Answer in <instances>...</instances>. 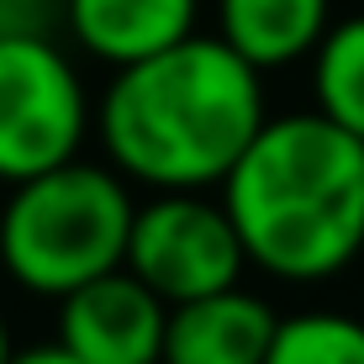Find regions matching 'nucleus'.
<instances>
[{
    "instance_id": "obj_5",
    "label": "nucleus",
    "mask_w": 364,
    "mask_h": 364,
    "mask_svg": "<svg viewBox=\"0 0 364 364\" xmlns=\"http://www.w3.org/2000/svg\"><path fill=\"white\" fill-rule=\"evenodd\" d=\"M243 237L222 200H206L200 191H159L154 200L132 206L122 269H132L164 306L232 291L243 285Z\"/></svg>"
},
{
    "instance_id": "obj_10",
    "label": "nucleus",
    "mask_w": 364,
    "mask_h": 364,
    "mask_svg": "<svg viewBox=\"0 0 364 364\" xmlns=\"http://www.w3.org/2000/svg\"><path fill=\"white\" fill-rule=\"evenodd\" d=\"M311 95L333 127L364 143V16H343L311 48Z\"/></svg>"
},
{
    "instance_id": "obj_6",
    "label": "nucleus",
    "mask_w": 364,
    "mask_h": 364,
    "mask_svg": "<svg viewBox=\"0 0 364 364\" xmlns=\"http://www.w3.org/2000/svg\"><path fill=\"white\" fill-rule=\"evenodd\" d=\"M169 306L132 269H111L58 301V343L85 364H159Z\"/></svg>"
},
{
    "instance_id": "obj_2",
    "label": "nucleus",
    "mask_w": 364,
    "mask_h": 364,
    "mask_svg": "<svg viewBox=\"0 0 364 364\" xmlns=\"http://www.w3.org/2000/svg\"><path fill=\"white\" fill-rule=\"evenodd\" d=\"M248 264L274 280H328L364 254V143L322 111L264 117L222 180Z\"/></svg>"
},
{
    "instance_id": "obj_7",
    "label": "nucleus",
    "mask_w": 364,
    "mask_h": 364,
    "mask_svg": "<svg viewBox=\"0 0 364 364\" xmlns=\"http://www.w3.org/2000/svg\"><path fill=\"white\" fill-rule=\"evenodd\" d=\"M274 328L280 317L269 311L264 296L243 291V285L211 291L200 301L169 306L159 364H264Z\"/></svg>"
},
{
    "instance_id": "obj_12",
    "label": "nucleus",
    "mask_w": 364,
    "mask_h": 364,
    "mask_svg": "<svg viewBox=\"0 0 364 364\" xmlns=\"http://www.w3.org/2000/svg\"><path fill=\"white\" fill-rule=\"evenodd\" d=\"M64 0H0V37H53Z\"/></svg>"
},
{
    "instance_id": "obj_13",
    "label": "nucleus",
    "mask_w": 364,
    "mask_h": 364,
    "mask_svg": "<svg viewBox=\"0 0 364 364\" xmlns=\"http://www.w3.org/2000/svg\"><path fill=\"white\" fill-rule=\"evenodd\" d=\"M11 364H85V359H74L64 343H43V348H27V354H11Z\"/></svg>"
},
{
    "instance_id": "obj_14",
    "label": "nucleus",
    "mask_w": 364,
    "mask_h": 364,
    "mask_svg": "<svg viewBox=\"0 0 364 364\" xmlns=\"http://www.w3.org/2000/svg\"><path fill=\"white\" fill-rule=\"evenodd\" d=\"M11 354H16V348H11V328H6V317H0V364H11Z\"/></svg>"
},
{
    "instance_id": "obj_1",
    "label": "nucleus",
    "mask_w": 364,
    "mask_h": 364,
    "mask_svg": "<svg viewBox=\"0 0 364 364\" xmlns=\"http://www.w3.org/2000/svg\"><path fill=\"white\" fill-rule=\"evenodd\" d=\"M264 85L222 37L191 32L154 58L117 69L95 132L122 180L154 191H211L264 127Z\"/></svg>"
},
{
    "instance_id": "obj_11",
    "label": "nucleus",
    "mask_w": 364,
    "mask_h": 364,
    "mask_svg": "<svg viewBox=\"0 0 364 364\" xmlns=\"http://www.w3.org/2000/svg\"><path fill=\"white\" fill-rule=\"evenodd\" d=\"M264 364H364V322L348 311L280 317Z\"/></svg>"
},
{
    "instance_id": "obj_8",
    "label": "nucleus",
    "mask_w": 364,
    "mask_h": 364,
    "mask_svg": "<svg viewBox=\"0 0 364 364\" xmlns=\"http://www.w3.org/2000/svg\"><path fill=\"white\" fill-rule=\"evenodd\" d=\"M200 0H64V27L90 58L127 69L196 32Z\"/></svg>"
},
{
    "instance_id": "obj_9",
    "label": "nucleus",
    "mask_w": 364,
    "mask_h": 364,
    "mask_svg": "<svg viewBox=\"0 0 364 364\" xmlns=\"http://www.w3.org/2000/svg\"><path fill=\"white\" fill-rule=\"evenodd\" d=\"M328 27L333 0H217V37L259 74L311 58Z\"/></svg>"
},
{
    "instance_id": "obj_4",
    "label": "nucleus",
    "mask_w": 364,
    "mask_h": 364,
    "mask_svg": "<svg viewBox=\"0 0 364 364\" xmlns=\"http://www.w3.org/2000/svg\"><path fill=\"white\" fill-rule=\"evenodd\" d=\"M90 95L53 37H0V180L21 185L80 159Z\"/></svg>"
},
{
    "instance_id": "obj_3",
    "label": "nucleus",
    "mask_w": 364,
    "mask_h": 364,
    "mask_svg": "<svg viewBox=\"0 0 364 364\" xmlns=\"http://www.w3.org/2000/svg\"><path fill=\"white\" fill-rule=\"evenodd\" d=\"M132 191L111 164H69L11 185L0 211V264L32 296L64 301L69 291L122 269L132 232Z\"/></svg>"
}]
</instances>
